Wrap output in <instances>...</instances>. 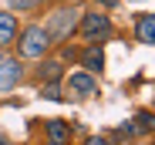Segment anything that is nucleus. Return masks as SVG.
<instances>
[{"label": "nucleus", "instance_id": "obj_1", "mask_svg": "<svg viewBox=\"0 0 155 145\" xmlns=\"http://www.w3.org/2000/svg\"><path fill=\"white\" fill-rule=\"evenodd\" d=\"M47 44H51L47 31L41 27V24H34V27H27V31L20 34V54L24 58H41L47 51Z\"/></svg>", "mask_w": 155, "mask_h": 145}, {"label": "nucleus", "instance_id": "obj_2", "mask_svg": "<svg viewBox=\"0 0 155 145\" xmlns=\"http://www.w3.org/2000/svg\"><path fill=\"white\" fill-rule=\"evenodd\" d=\"M81 34H84L88 41L108 37V34H111V20H108V14H84V20H81Z\"/></svg>", "mask_w": 155, "mask_h": 145}, {"label": "nucleus", "instance_id": "obj_3", "mask_svg": "<svg viewBox=\"0 0 155 145\" xmlns=\"http://www.w3.org/2000/svg\"><path fill=\"white\" fill-rule=\"evenodd\" d=\"M68 91H71V94H78V98H88V94H94V91H98V81L91 78V71H78V74H71V78H68Z\"/></svg>", "mask_w": 155, "mask_h": 145}, {"label": "nucleus", "instance_id": "obj_4", "mask_svg": "<svg viewBox=\"0 0 155 145\" xmlns=\"http://www.w3.org/2000/svg\"><path fill=\"white\" fill-rule=\"evenodd\" d=\"M47 37H54V41H61V37H68L71 31H74V14H68V10H61V14H54L51 17V24H47Z\"/></svg>", "mask_w": 155, "mask_h": 145}, {"label": "nucleus", "instance_id": "obj_5", "mask_svg": "<svg viewBox=\"0 0 155 145\" xmlns=\"http://www.w3.org/2000/svg\"><path fill=\"white\" fill-rule=\"evenodd\" d=\"M44 128H47V138H51V145H68V138H71V128L61 122V118H47V122H44Z\"/></svg>", "mask_w": 155, "mask_h": 145}, {"label": "nucleus", "instance_id": "obj_6", "mask_svg": "<svg viewBox=\"0 0 155 145\" xmlns=\"http://www.w3.org/2000/svg\"><path fill=\"white\" fill-rule=\"evenodd\" d=\"M20 81V68L17 61H0V91H10Z\"/></svg>", "mask_w": 155, "mask_h": 145}, {"label": "nucleus", "instance_id": "obj_7", "mask_svg": "<svg viewBox=\"0 0 155 145\" xmlns=\"http://www.w3.org/2000/svg\"><path fill=\"white\" fill-rule=\"evenodd\" d=\"M135 34L142 44H155V14H145L138 24H135Z\"/></svg>", "mask_w": 155, "mask_h": 145}, {"label": "nucleus", "instance_id": "obj_8", "mask_svg": "<svg viewBox=\"0 0 155 145\" xmlns=\"http://www.w3.org/2000/svg\"><path fill=\"white\" fill-rule=\"evenodd\" d=\"M14 37H17V17L0 14V44H14Z\"/></svg>", "mask_w": 155, "mask_h": 145}, {"label": "nucleus", "instance_id": "obj_9", "mask_svg": "<svg viewBox=\"0 0 155 145\" xmlns=\"http://www.w3.org/2000/svg\"><path fill=\"white\" fill-rule=\"evenodd\" d=\"M81 64H84L88 71H101V64H105V54H101L98 47H91V51H88V54L81 58Z\"/></svg>", "mask_w": 155, "mask_h": 145}, {"label": "nucleus", "instance_id": "obj_10", "mask_svg": "<svg viewBox=\"0 0 155 145\" xmlns=\"http://www.w3.org/2000/svg\"><path fill=\"white\" fill-rule=\"evenodd\" d=\"M135 122H138V128H155V118H152L148 111H138V115H135Z\"/></svg>", "mask_w": 155, "mask_h": 145}, {"label": "nucleus", "instance_id": "obj_11", "mask_svg": "<svg viewBox=\"0 0 155 145\" xmlns=\"http://www.w3.org/2000/svg\"><path fill=\"white\" fill-rule=\"evenodd\" d=\"M44 78H47V81L61 78V64H54V61H51V64H44Z\"/></svg>", "mask_w": 155, "mask_h": 145}, {"label": "nucleus", "instance_id": "obj_12", "mask_svg": "<svg viewBox=\"0 0 155 145\" xmlns=\"http://www.w3.org/2000/svg\"><path fill=\"white\" fill-rule=\"evenodd\" d=\"M10 4H14L17 10H34V7L41 4V0H10Z\"/></svg>", "mask_w": 155, "mask_h": 145}, {"label": "nucleus", "instance_id": "obj_13", "mask_svg": "<svg viewBox=\"0 0 155 145\" xmlns=\"http://www.w3.org/2000/svg\"><path fill=\"white\" fill-rule=\"evenodd\" d=\"M44 98H54V101H58V98H61V91H58L54 84H47V88H44Z\"/></svg>", "mask_w": 155, "mask_h": 145}, {"label": "nucleus", "instance_id": "obj_14", "mask_svg": "<svg viewBox=\"0 0 155 145\" xmlns=\"http://www.w3.org/2000/svg\"><path fill=\"white\" fill-rule=\"evenodd\" d=\"M84 145H108V138H88Z\"/></svg>", "mask_w": 155, "mask_h": 145}]
</instances>
